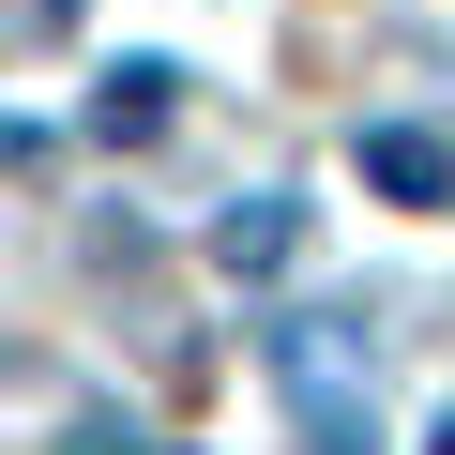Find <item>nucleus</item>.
<instances>
[{
    "label": "nucleus",
    "instance_id": "20e7f679",
    "mask_svg": "<svg viewBox=\"0 0 455 455\" xmlns=\"http://www.w3.org/2000/svg\"><path fill=\"white\" fill-rule=\"evenodd\" d=\"M289 243H304V212H289V197H243V212L212 228V259H228V274H289Z\"/></svg>",
    "mask_w": 455,
    "mask_h": 455
},
{
    "label": "nucleus",
    "instance_id": "f257e3e1",
    "mask_svg": "<svg viewBox=\"0 0 455 455\" xmlns=\"http://www.w3.org/2000/svg\"><path fill=\"white\" fill-rule=\"evenodd\" d=\"M349 319H274V379H289V410H304V455H379V410L349 395Z\"/></svg>",
    "mask_w": 455,
    "mask_h": 455
},
{
    "label": "nucleus",
    "instance_id": "f03ea898",
    "mask_svg": "<svg viewBox=\"0 0 455 455\" xmlns=\"http://www.w3.org/2000/svg\"><path fill=\"white\" fill-rule=\"evenodd\" d=\"M349 167H364L395 212H455V122H364Z\"/></svg>",
    "mask_w": 455,
    "mask_h": 455
},
{
    "label": "nucleus",
    "instance_id": "423d86ee",
    "mask_svg": "<svg viewBox=\"0 0 455 455\" xmlns=\"http://www.w3.org/2000/svg\"><path fill=\"white\" fill-rule=\"evenodd\" d=\"M425 455H455V410H440V440H425Z\"/></svg>",
    "mask_w": 455,
    "mask_h": 455
},
{
    "label": "nucleus",
    "instance_id": "7ed1b4c3",
    "mask_svg": "<svg viewBox=\"0 0 455 455\" xmlns=\"http://www.w3.org/2000/svg\"><path fill=\"white\" fill-rule=\"evenodd\" d=\"M167 92H182L167 61H122V76L92 92V137H107V152H137V137H167Z\"/></svg>",
    "mask_w": 455,
    "mask_h": 455
},
{
    "label": "nucleus",
    "instance_id": "39448f33",
    "mask_svg": "<svg viewBox=\"0 0 455 455\" xmlns=\"http://www.w3.org/2000/svg\"><path fill=\"white\" fill-rule=\"evenodd\" d=\"M61 455H152V440H137L122 410H76V425H61Z\"/></svg>",
    "mask_w": 455,
    "mask_h": 455
}]
</instances>
